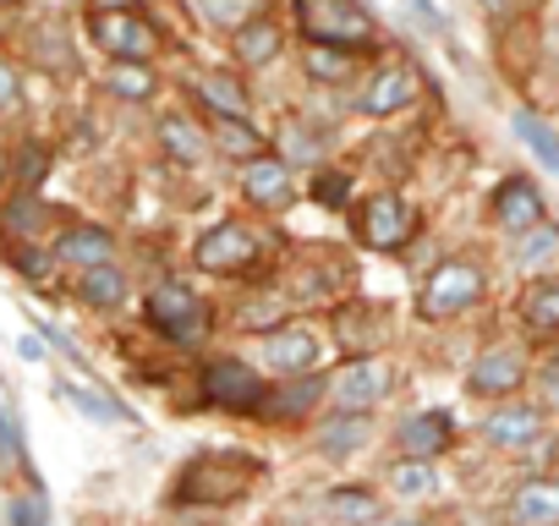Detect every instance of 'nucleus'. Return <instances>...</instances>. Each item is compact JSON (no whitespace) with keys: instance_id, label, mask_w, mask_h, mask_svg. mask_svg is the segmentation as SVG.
<instances>
[{"instance_id":"obj_25","label":"nucleus","mask_w":559,"mask_h":526,"mask_svg":"<svg viewBox=\"0 0 559 526\" xmlns=\"http://www.w3.org/2000/svg\"><path fill=\"white\" fill-rule=\"evenodd\" d=\"M198 99H203L214 116H252V94L241 88L236 72H203V77H198Z\"/></svg>"},{"instance_id":"obj_40","label":"nucleus","mask_w":559,"mask_h":526,"mask_svg":"<svg viewBox=\"0 0 559 526\" xmlns=\"http://www.w3.org/2000/svg\"><path fill=\"white\" fill-rule=\"evenodd\" d=\"M45 176H50V148L28 143V148H23V159H17V181H23V192H39V187H45Z\"/></svg>"},{"instance_id":"obj_43","label":"nucleus","mask_w":559,"mask_h":526,"mask_svg":"<svg viewBox=\"0 0 559 526\" xmlns=\"http://www.w3.org/2000/svg\"><path fill=\"white\" fill-rule=\"evenodd\" d=\"M406 7H412V17H417V23H423V28H433V34H439V39H444V34H450V23H444V12H439V7H433V0H406Z\"/></svg>"},{"instance_id":"obj_7","label":"nucleus","mask_w":559,"mask_h":526,"mask_svg":"<svg viewBox=\"0 0 559 526\" xmlns=\"http://www.w3.org/2000/svg\"><path fill=\"white\" fill-rule=\"evenodd\" d=\"M258 258H263V241H258V230L241 225V219H219V225L198 241V270H203V275H241V270H252Z\"/></svg>"},{"instance_id":"obj_38","label":"nucleus","mask_w":559,"mask_h":526,"mask_svg":"<svg viewBox=\"0 0 559 526\" xmlns=\"http://www.w3.org/2000/svg\"><path fill=\"white\" fill-rule=\"evenodd\" d=\"M313 198H319L324 208H346V203H352V176H346V170H319V176H313Z\"/></svg>"},{"instance_id":"obj_28","label":"nucleus","mask_w":559,"mask_h":526,"mask_svg":"<svg viewBox=\"0 0 559 526\" xmlns=\"http://www.w3.org/2000/svg\"><path fill=\"white\" fill-rule=\"evenodd\" d=\"M159 143H165V154L181 159V165L209 159V132H198L187 116H165V121H159Z\"/></svg>"},{"instance_id":"obj_23","label":"nucleus","mask_w":559,"mask_h":526,"mask_svg":"<svg viewBox=\"0 0 559 526\" xmlns=\"http://www.w3.org/2000/svg\"><path fill=\"white\" fill-rule=\"evenodd\" d=\"M319 521L324 526H373L379 521V499L362 488H335L319 499Z\"/></svg>"},{"instance_id":"obj_2","label":"nucleus","mask_w":559,"mask_h":526,"mask_svg":"<svg viewBox=\"0 0 559 526\" xmlns=\"http://www.w3.org/2000/svg\"><path fill=\"white\" fill-rule=\"evenodd\" d=\"M148 324H154L165 340H176V346H198V340L209 335V308H203V297H198L192 286L165 280V286L148 291Z\"/></svg>"},{"instance_id":"obj_5","label":"nucleus","mask_w":559,"mask_h":526,"mask_svg":"<svg viewBox=\"0 0 559 526\" xmlns=\"http://www.w3.org/2000/svg\"><path fill=\"white\" fill-rule=\"evenodd\" d=\"M417 236V214L401 192H373L362 208H357V241L373 247V252H401L406 241Z\"/></svg>"},{"instance_id":"obj_18","label":"nucleus","mask_w":559,"mask_h":526,"mask_svg":"<svg viewBox=\"0 0 559 526\" xmlns=\"http://www.w3.org/2000/svg\"><path fill=\"white\" fill-rule=\"evenodd\" d=\"M319 395H324V384H319L313 373H292L274 395H269V390L258 395V411L274 417V422H297V417H308V411L319 406Z\"/></svg>"},{"instance_id":"obj_13","label":"nucleus","mask_w":559,"mask_h":526,"mask_svg":"<svg viewBox=\"0 0 559 526\" xmlns=\"http://www.w3.org/2000/svg\"><path fill=\"white\" fill-rule=\"evenodd\" d=\"M417 94H423V72L406 67V61H390L384 72H373V83L362 94V110L368 116H395V110L417 105Z\"/></svg>"},{"instance_id":"obj_21","label":"nucleus","mask_w":559,"mask_h":526,"mask_svg":"<svg viewBox=\"0 0 559 526\" xmlns=\"http://www.w3.org/2000/svg\"><path fill=\"white\" fill-rule=\"evenodd\" d=\"M554 258H559V230H554L548 219L515 230V247H510V263H515V270H526V275H548V270H554Z\"/></svg>"},{"instance_id":"obj_34","label":"nucleus","mask_w":559,"mask_h":526,"mask_svg":"<svg viewBox=\"0 0 559 526\" xmlns=\"http://www.w3.org/2000/svg\"><path fill=\"white\" fill-rule=\"evenodd\" d=\"M214 143H219L225 154H241V159L263 154V138H258V127H252L247 116H225V121H219V132H214Z\"/></svg>"},{"instance_id":"obj_14","label":"nucleus","mask_w":559,"mask_h":526,"mask_svg":"<svg viewBox=\"0 0 559 526\" xmlns=\"http://www.w3.org/2000/svg\"><path fill=\"white\" fill-rule=\"evenodd\" d=\"M521 379H526L521 351H515V346H488V351L472 362L466 390H472V395H515V390H521Z\"/></svg>"},{"instance_id":"obj_41","label":"nucleus","mask_w":559,"mask_h":526,"mask_svg":"<svg viewBox=\"0 0 559 526\" xmlns=\"http://www.w3.org/2000/svg\"><path fill=\"white\" fill-rule=\"evenodd\" d=\"M319 154H324V143L313 138V127H292V132H286V154H280V159H286V165L302 159V165H308V159H319Z\"/></svg>"},{"instance_id":"obj_39","label":"nucleus","mask_w":559,"mask_h":526,"mask_svg":"<svg viewBox=\"0 0 559 526\" xmlns=\"http://www.w3.org/2000/svg\"><path fill=\"white\" fill-rule=\"evenodd\" d=\"M198 12H203V23H214V28H236V23L252 17V0H198Z\"/></svg>"},{"instance_id":"obj_12","label":"nucleus","mask_w":559,"mask_h":526,"mask_svg":"<svg viewBox=\"0 0 559 526\" xmlns=\"http://www.w3.org/2000/svg\"><path fill=\"white\" fill-rule=\"evenodd\" d=\"M488 214H493V225H504L510 236L526 230V225H537V219H548L543 192H537L526 176H504V181L493 187V198H488Z\"/></svg>"},{"instance_id":"obj_26","label":"nucleus","mask_w":559,"mask_h":526,"mask_svg":"<svg viewBox=\"0 0 559 526\" xmlns=\"http://www.w3.org/2000/svg\"><path fill=\"white\" fill-rule=\"evenodd\" d=\"M521 319H526L532 335H554V330H559V280L537 275V280L521 291Z\"/></svg>"},{"instance_id":"obj_29","label":"nucleus","mask_w":559,"mask_h":526,"mask_svg":"<svg viewBox=\"0 0 559 526\" xmlns=\"http://www.w3.org/2000/svg\"><path fill=\"white\" fill-rule=\"evenodd\" d=\"M510 127H515V138H521V143L537 154V165H543V170H559V143H554V127H548L537 110H515V116H510Z\"/></svg>"},{"instance_id":"obj_31","label":"nucleus","mask_w":559,"mask_h":526,"mask_svg":"<svg viewBox=\"0 0 559 526\" xmlns=\"http://www.w3.org/2000/svg\"><path fill=\"white\" fill-rule=\"evenodd\" d=\"M105 88H110L116 99H127V105H143L159 83H154V72H148L143 61H116V67H110V77H105Z\"/></svg>"},{"instance_id":"obj_42","label":"nucleus","mask_w":559,"mask_h":526,"mask_svg":"<svg viewBox=\"0 0 559 526\" xmlns=\"http://www.w3.org/2000/svg\"><path fill=\"white\" fill-rule=\"evenodd\" d=\"M12 263H17V275H23V280H50V258H45L39 247H23V252H12Z\"/></svg>"},{"instance_id":"obj_50","label":"nucleus","mask_w":559,"mask_h":526,"mask_svg":"<svg viewBox=\"0 0 559 526\" xmlns=\"http://www.w3.org/2000/svg\"><path fill=\"white\" fill-rule=\"evenodd\" d=\"M0 7H17V0H0Z\"/></svg>"},{"instance_id":"obj_19","label":"nucleus","mask_w":559,"mask_h":526,"mask_svg":"<svg viewBox=\"0 0 559 526\" xmlns=\"http://www.w3.org/2000/svg\"><path fill=\"white\" fill-rule=\"evenodd\" d=\"M78 297L94 308V313H116L127 302V270L110 258V263H88V270L78 275Z\"/></svg>"},{"instance_id":"obj_6","label":"nucleus","mask_w":559,"mask_h":526,"mask_svg":"<svg viewBox=\"0 0 559 526\" xmlns=\"http://www.w3.org/2000/svg\"><path fill=\"white\" fill-rule=\"evenodd\" d=\"M258 477V466L247 455H203L181 471V499H209V504H230L247 493V482Z\"/></svg>"},{"instance_id":"obj_16","label":"nucleus","mask_w":559,"mask_h":526,"mask_svg":"<svg viewBox=\"0 0 559 526\" xmlns=\"http://www.w3.org/2000/svg\"><path fill=\"white\" fill-rule=\"evenodd\" d=\"M483 439H488L493 450H532V444L543 439V411L526 406V401H510V406H499V411L483 422Z\"/></svg>"},{"instance_id":"obj_35","label":"nucleus","mask_w":559,"mask_h":526,"mask_svg":"<svg viewBox=\"0 0 559 526\" xmlns=\"http://www.w3.org/2000/svg\"><path fill=\"white\" fill-rule=\"evenodd\" d=\"M308 77L313 83H346L352 77V56H341L335 45H308Z\"/></svg>"},{"instance_id":"obj_20","label":"nucleus","mask_w":559,"mask_h":526,"mask_svg":"<svg viewBox=\"0 0 559 526\" xmlns=\"http://www.w3.org/2000/svg\"><path fill=\"white\" fill-rule=\"evenodd\" d=\"M384 330H390V319L379 313V308H368V302H357V308H341V319H335V340H341V351H379V340H384Z\"/></svg>"},{"instance_id":"obj_46","label":"nucleus","mask_w":559,"mask_h":526,"mask_svg":"<svg viewBox=\"0 0 559 526\" xmlns=\"http://www.w3.org/2000/svg\"><path fill=\"white\" fill-rule=\"evenodd\" d=\"M17 357H23V362H45V357H50V351H45V340H39V335H34V330H28V335H23V340H17Z\"/></svg>"},{"instance_id":"obj_4","label":"nucleus","mask_w":559,"mask_h":526,"mask_svg":"<svg viewBox=\"0 0 559 526\" xmlns=\"http://www.w3.org/2000/svg\"><path fill=\"white\" fill-rule=\"evenodd\" d=\"M477 297H483V270H477L472 258H450V263H439V270L428 275V286L417 297V313L423 319H455Z\"/></svg>"},{"instance_id":"obj_36","label":"nucleus","mask_w":559,"mask_h":526,"mask_svg":"<svg viewBox=\"0 0 559 526\" xmlns=\"http://www.w3.org/2000/svg\"><path fill=\"white\" fill-rule=\"evenodd\" d=\"M45 219H50V208H45L34 192H23V198L7 203V230H12V236H34Z\"/></svg>"},{"instance_id":"obj_30","label":"nucleus","mask_w":559,"mask_h":526,"mask_svg":"<svg viewBox=\"0 0 559 526\" xmlns=\"http://www.w3.org/2000/svg\"><path fill=\"white\" fill-rule=\"evenodd\" d=\"M61 401L72 406V411H83L88 422H132V411L121 406V401H110L105 390H78V384H61Z\"/></svg>"},{"instance_id":"obj_47","label":"nucleus","mask_w":559,"mask_h":526,"mask_svg":"<svg viewBox=\"0 0 559 526\" xmlns=\"http://www.w3.org/2000/svg\"><path fill=\"white\" fill-rule=\"evenodd\" d=\"M483 12H504V7H515V0H477Z\"/></svg>"},{"instance_id":"obj_10","label":"nucleus","mask_w":559,"mask_h":526,"mask_svg":"<svg viewBox=\"0 0 559 526\" xmlns=\"http://www.w3.org/2000/svg\"><path fill=\"white\" fill-rule=\"evenodd\" d=\"M258 362L274 368V373H313L319 362V335L313 330H297V324H280V330H263L258 340Z\"/></svg>"},{"instance_id":"obj_22","label":"nucleus","mask_w":559,"mask_h":526,"mask_svg":"<svg viewBox=\"0 0 559 526\" xmlns=\"http://www.w3.org/2000/svg\"><path fill=\"white\" fill-rule=\"evenodd\" d=\"M368 439H373V422H368V411H341L335 422H324V428H319V455H330V461H346V455H357Z\"/></svg>"},{"instance_id":"obj_8","label":"nucleus","mask_w":559,"mask_h":526,"mask_svg":"<svg viewBox=\"0 0 559 526\" xmlns=\"http://www.w3.org/2000/svg\"><path fill=\"white\" fill-rule=\"evenodd\" d=\"M324 395L335 401V411H373V406L390 395V362H379V357H352V362L324 384Z\"/></svg>"},{"instance_id":"obj_32","label":"nucleus","mask_w":559,"mask_h":526,"mask_svg":"<svg viewBox=\"0 0 559 526\" xmlns=\"http://www.w3.org/2000/svg\"><path fill=\"white\" fill-rule=\"evenodd\" d=\"M390 488H395L401 499H423V493L439 488V471H433V461H406V455H401V466L390 471Z\"/></svg>"},{"instance_id":"obj_44","label":"nucleus","mask_w":559,"mask_h":526,"mask_svg":"<svg viewBox=\"0 0 559 526\" xmlns=\"http://www.w3.org/2000/svg\"><path fill=\"white\" fill-rule=\"evenodd\" d=\"M554 390H559V368H554V362H543V373H537V401H543V406H548V401H559Z\"/></svg>"},{"instance_id":"obj_24","label":"nucleus","mask_w":559,"mask_h":526,"mask_svg":"<svg viewBox=\"0 0 559 526\" xmlns=\"http://www.w3.org/2000/svg\"><path fill=\"white\" fill-rule=\"evenodd\" d=\"M230 45H236V61L241 67H269L280 56V28L269 17H247L230 28Z\"/></svg>"},{"instance_id":"obj_37","label":"nucleus","mask_w":559,"mask_h":526,"mask_svg":"<svg viewBox=\"0 0 559 526\" xmlns=\"http://www.w3.org/2000/svg\"><path fill=\"white\" fill-rule=\"evenodd\" d=\"M12 526H50V499H45L39 477H34V488H28V493H17V499H12Z\"/></svg>"},{"instance_id":"obj_45","label":"nucleus","mask_w":559,"mask_h":526,"mask_svg":"<svg viewBox=\"0 0 559 526\" xmlns=\"http://www.w3.org/2000/svg\"><path fill=\"white\" fill-rule=\"evenodd\" d=\"M12 105H17V72L0 61V110H12Z\"/></svg>"},{"instance_id":"obj_3","label":"nucleus","mask_w":559,"mask_h":526,"mask_svg":"<svg viewBox=\"0 0 559 526\" xmlns=\"http://www.w3.org/2000/svg\"><path fill=\"white\" fill-rule=\"evenodd\" d=\"M88 39L105 56H116V61H148L159 50L154 23H143L132 7H99V12H88Z\"/></svg>"},{"instance_id":"obj_33","label":"nucleus","mask_w":559,"mask_h":526,"mask_svg":"<svg viewBox=\"0 0 559 526\" xmlns=\"http://www.w3.org/2000/svg\"><path fill=\"white\" fill-rule=\"evenodd\" d=\"M0 466L7 471H23L28 466V450H23V422L12 411V401L0 395Z\"/></svg>"},{"instance_id":"obj_11","label":"nucleus","mask_w":559,"mask_h":526,"mask_svg":"<svg viewBox=\"0 0 559 526\" xmlns=\"http://www.w3.org/2000/svg\"><path fill=\"white\" fill-rule=\"evenodd\" d=\"M203 395H209L214 406L252 411V406H258V395H263V379H258L247 362H230V357H219V362H209V368H203Z\"/></svg>"},{"instance_id":"obj_49","label":"nucleus","mask_w":559,"mask_h":526,"mask_svg":"<svg viewBox=\"0 0 559 526\" xmlns=\"http://www.w3.org/2000/svg\"><path fill=\"white\" fill-rule=\"evenodd\" d=\"M0 181H7V154H0Z\"/></svg>"},{"instance_id":"obj_9","label":"nucleus","mask_w":559,"mask_h":526,"mask_svg":"<svg viewBox=\"0 0 559 526\" xmlns=\"http://www.w3.org/2000/svg\"><path fill=\"white\" fill-rule=\"evenodd\" d=\"M292 192H297V176H292V165L280 154H252L241 165V198L252 208H286Z\"/></svg>"},{"instance_id":"obj_27","label":"nucleus","mask_w":559,"mask_h":526,"mask_svg":"<svg viewBox=\"0 0 559 526\" xmlns=\"http://www.w3.org/2000/svg\"><path fill=\"white\" fill-rule=\"evenodd\" d=\"M510 521H515V526H554V521H559V488H554V482H526V488H515Z\"/></svg>"},{"instance_id":"obj_17","label":"nucleus","mask_w":559,"mask_h":526,"mask_svg":"<svg viewBox=\"0 0 559 526\" xmlns=\"http://www.w3.org/2000/svg\"><path fill=\"white\" fill-rule=\"evenodd\" d=\"M110 258H116V236L105 225H67L56 236V263L88 270V263H110Z\"/></svg>"},{"instance_id":"obj_1","label":"nucleus","mask_w":559,"mask_h":526,"mask_svg":"<svg viewBox=\"0 0 559 526\" xmlns=\"http://www.w3.org/2000/svg\"><path fill=\"white\" fill-rule=\"evenodd\" d=\"M308 45H346V50H368L373 45V17L357 7V0H302L297 7Z\"/></svg>"},{"instance_id":"obj_48","label":"nucleus","mask_w":559,"mask_h":526,"mask_svg":"<svg viewBox=\"0 0 559 526\" xmlns=\"http://www.w3.org/2000/svg\"><path fill=\"white\" fill-rule=\"evenodd\" d=\"M384 526H423V521H384Z\"/></svg>"},{"instance_id":"obj_15","label":"nucleus","mask_w":559,"mask_h":526,"mask_svg":"<svg viewBox=\"0 0 559 526\" xmlns=\"http://www.w3.org/2000/svg\"><path fill=\"white\" fill-rule=\"evenodd\" d=\"M455 444V422L444 417V411H417V417H406L401 428H395V450L406 455V461H433V455H444Z\"/></svg>"}]
</instances>
